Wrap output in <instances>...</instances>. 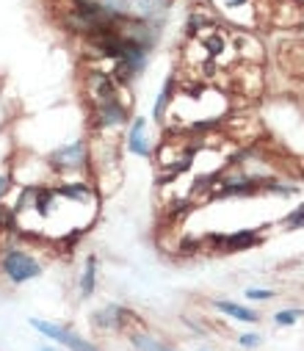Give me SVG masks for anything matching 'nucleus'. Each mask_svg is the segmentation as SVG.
<instances>
[{
	"mask_svg": "<svg viewBox=\"0 0 304 351\" xmlns=\"http://www.w3.org/2000/svg\"><path fill=\"white\" fill-rule=\"evenodd\" d=\"M128 152H133L136 158H150L152 155V147H150V138H147V119L144 117H136L130 122V130H128Z\"/></svg>",
	"mask_w": 304,
	"mask_h": 351,
	"instance_id": "39448f33",
	"label": "nucleus"
},
{
	"mask_svg": "<svg viewBox=\"0 0 304 351\" xmlns=\"http://www.w3.org/2000/svg\"><path fill=\"white\" fill-rule=\"evenodd\" d=\"M174 77H169L166 83H163V89H161V95H158V100H155V108H152V117L158 119V122H163L166 119V114H169V106H172V100H174Z\"/></svg>",
	"mask_w": 304,
	"mask_h": 351,
	"instance_id": "9d476101",
	"label": "nucleus"
},
{
	"mask_svg": "<svg viewBox=\"0 0 304 351\" xmlns=\"http://www.w3.org/2000/svg\"><path fill=\"white\" fill-rule=\"evenodd\" d=\"M213 307H216L219 313H224V315H230V318L241 321V324H257V321H260V313H257V310H252V307H244V304H238V302H230V299L213 302Z\"/></svg>",
	"mask_w": 304,
	"mask_h": 351,
	"instance_id": "423d86ee",
	"label": "nucleus"
},
{
	"mask_svg": "<svg viewBox=\"0 0 304 351\" xmlns=\"http://www.w3.org/2000/svg\"><path fill=\"white\" fill-rule=\"evenodd\" d=\"M14 186V174H12V166H0V205L6 202L9 191Z\"/></svg>",
	"mask_w": 304,
	"mask_h": 351,
	"instance_id": "f8f14e48",
	"label": "nucleus"
},
{
	"mask_svg": "<svg viewBox=\"0 0 304 351\" xmlns=\"http://www.w3.org/2000/svg\"><path fill=\"white\" fill-rule=\"evenodd\" d=\"M304 318V310L301 307H285V310H277L274 313V324L279 329H290L293 324H299Z\"/></svg>",
	"mask_w": 304,
	"mask_h": 351,
	"instance_id": "9b49d317",
	"label": "nucleus"
},
{
	"mask_svg": "<svg viewBox=\"0 0 304 351\" xmlns=\"http://www.w3.org/2000/svg\"><path fill=\"white\" fill-rule=\"evenodd\" d=\"M47 166L53 174H72V171H89L91 169V152H89V141L78 138L72 144L56 147L53 152H47Z\"/></svg>",
	"mask_w": 304,
	"mask_h": 351,
	"instance_id": "7ed1b4c3",
	"label": "nucleus"
},
{
	"mask_svg": "<svg viewBox=\"0 0 304 351\" xmlns=\"http://www.w3.org/2000/svg\"><path fill=\"white\" fill-rule=\"evenodd\" d=\"M36 351H64V348H58V346H39Z\"/></svg>",
	"mask_w": 304,
	"mask_h": 351,
	"instance_id": "f3484780",
	"label": "nucleus"
},
{
	"mask_svg": "<svg viewBox=\"0 0 304 351\" xmlns=\"http://www.w3.org/2000/svg\"><path fill=\"white\" fill-rule=\"evenodd\" d=\"M0 274L9 285H25L45 274V263L34 249L12 243L0 249Z\"/></svg>",
	"mask_w": 304,
	"mask_h": 351,
	"instance_id": "f257e3e1",
	"label": "nucleus"
},
{
	"mask_svg": "<svg viewBox=\"0 0 304 351\" xmlns=\"http://www.w3.org/2000/svg\"><path fill=\"white\" fill-rule=\"evenodd\" d=\"M128 337H130V343H133V348H136V351H174L169 343L158 340V337H155V335H150L147 329L133 332V335H128Z\"/></svg>",
	"mask_w": 304,
	"mask_h": 351,
	"instance_id": "1a4fd4ad",
	"label": "nucleus"
},
{
	"mask_svg": "<svg viewBox=\"0 0 304 351\" xmlns=\"http://www.w3.org/2000/svg\"><path fill=\"white\" fill-rule=\"evenodd\" d=\"M244 3H246V0H224L227 9H235V6H244Z\"/></svg>",
	"mask_w": 304,
	"mask_h": 351,
	"instance_id": "dca6fc26",
	"label": "nucleus"
},
{
	"mask_svg": "<svg viewBox=\"0 0 304 351\" xmlns=\"http://www.w3.org/2000/svg\"><path fill=\"white\" fill-rule=\"evenodd\" d=\"M31 326H34L42 337L53 340V343H56L58 348H64V351H103L94 340L78 335L72 326H61V324L47 321V318H31Z\"/></svg>",
	"mask_w": 304,
	"mask_h": 351,
	"instance_id": "20e7f679",
	"label": "nucleus"
},
{
	"mask_svg": "<svg viewBox=\"0 0 304 351\" xmlns=\"http://www.w3.org/2000/svg\"><path fill=\"white\" fill-rule=\"evenodd\" d=\"M246 299L249 302H268V299H274V291L271 288H246Z\"/></svg>",
	"mask_w": 304,
	"mask_h": 351,
	"instance_id": "ddd939ff",
	"label": "nucleus"
},
{
	"mask_svg": "<svg viewBox=\"0 0 304 351\" xmlns=\"http://www.w3.org/2000/svg\"><path fill=\"white\" fill-rule=\"evenodd\" d=\"M301 227H304V205L296 208V210L285 219V230H301Z\"/></svg>",
	"mask_w": 304,
	"mask_h": 351,
	"instance_id": "4468645a",
	"label": "nucleus"
},
{
	"mask_svg": "<svg viewBox=\"0 0 304 351\" xmlns=\"http://www.w3.org/2000/svg\"><path fill=\"white\" fill-rule=\"evenodd\" d=\"M257 243H260V232L257 230H241V232H233V235L222 238V249L224 252H241V249H249V246H257Z\"/></svg>",
	"mask_w": 304,
	"mask_h": 351,
	"instance_id": "6e6552de",
	"label": "nucleus"
},
{
	"mask_svg": "<svg viewBox=\"0 0 304 351\" xmlns=\"http://www.w3.org/2000/svg\"><path fill=\"white\" fill-rule=\"evenodd\" d=\"M91 324L97 326L100 335H114V332L133 335V332H141L144 329V321L139 318V313H133L130 307H122V304H106V307H100L91 315Z\"/></svg>",
	"mask_w": 304,
	"mask_h": 351,
	"instance_id": "f03ea898",
	"label": "nucleus"
},
{
	"mask_svg": "<svg viewBox=\"0 0 304 351\" xmlns=\"http://www.w3.org/2000/svg\"><path fill=\"white\" fill-rule=\"evenodd\" d=\"M97 266H100L97 257L89 254L86 263H83L80 282H78V293H80V299H91V296H94V291H97Z\"/></svg>",
	"mask_w": 304,
	"mask_h": 351,
	"instance_id": "0eeeda50",
	"label": "nucleus"
},
{
	"mask_svg": "<svg viewBox=\"0 0 304 351\" xmlns=\"http://www.w3.org/2000/svg\"><path fill=\"white\" fill-rule=\"evenodd\" d=\"M238 343H241L244 348H257V346L263 343V337H260L257 332H244V335H238Z\"/></svg>",
	"mask_w": 304,
	"mask_h": 351,
	"instance_id": "2eb2a0df",
	"label": "nucleus"
}]
</instances>
